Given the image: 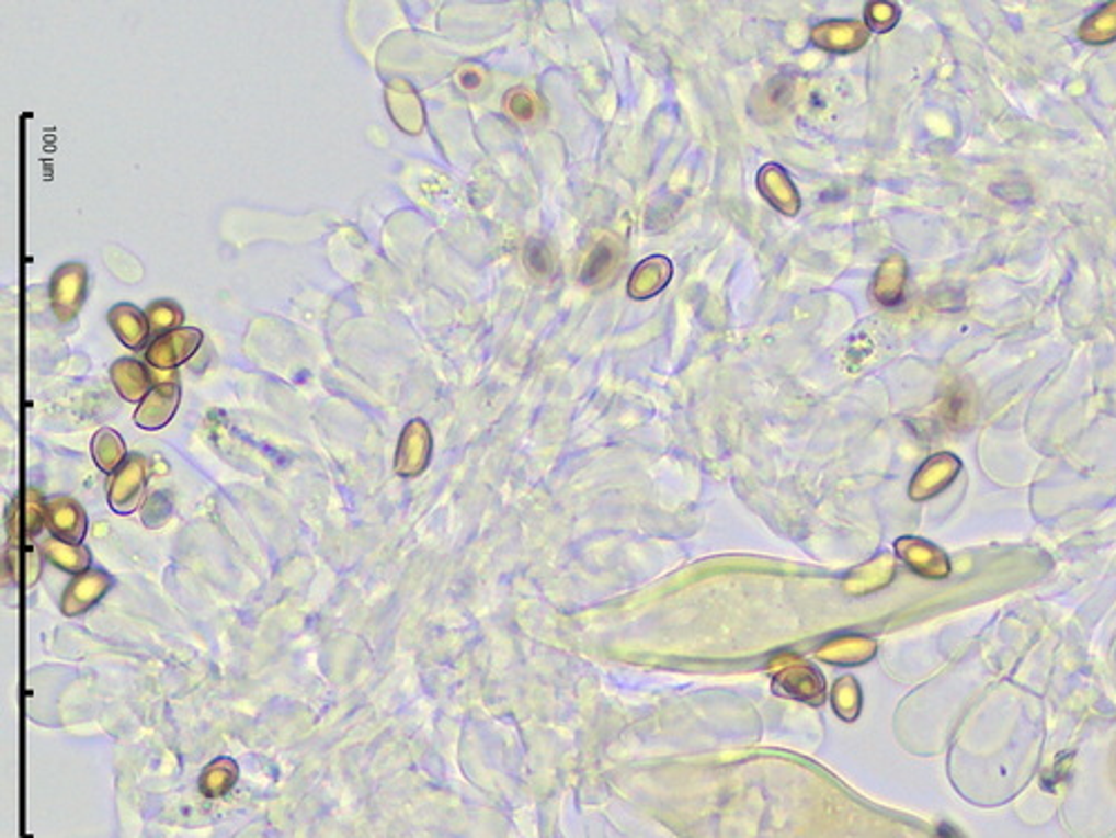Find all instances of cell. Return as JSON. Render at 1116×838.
<instances>
[{
	"label": "cell",
	"instance_id": "obj_1",
	"mask_svg": "<svg viewBox=\"0 0 1116 838\" xmlns=\"http://www.w3.org/2000/svg\"><path fill=\"white\" fill-rule=\"evenodd\" d=\"M204 333L195 327H179L163 336H157L146 349V361L159 372H172L179 365L189 363L202 347Z\"/></svg>",
	"mask_w": 1116,
	"mask_h": 838
},
{
	"label": "cell",
	"instance_id": "obj_2",
	"mask_svg": "<svg viewBox=\"0 0 1116 838\" xmlns=\"http://www.w3.org/2000/svg\"><path fill=\"white\" fill-rule=\"evenodd\" d=\"M88 273L83 264L60 267L49 282V303L58 322H72L86 301Z\"/></svg>",
	"mask_w": 1116,
	"mask_h": 838
},
{
	"label": "cell",
	"instance_id": "obj_3",
	"mask_svg": "<svg viewBox=\"0 0 1116 838\" xmlns=\"http://www.w3.org/2000/svg\"><path fill=\"white\" fill-rule=\"evenodd\" d=\"M146 482H148V465H146L144 456H130L116 469L112 484H110L107 499H110L112 510L118 514L133 512L141 503Z\"/></svg>",
	"mask_w": 1116,
	"mask_h": 838
},
{
	"label": "cell",
	"instance_id": "obj_4",
	"mask_svg": "<svg viewBox=\"0 0 1116 838\" xmlns=\"http://www.w3.org/2000/svg\"><path fill=\"white\" fill-rule=\"evenodd\" d=\"M872 32L862 21L831 19L822 21L811 30V43L829 54H853L859 52Z\"/></svg>",
	"mask_w": 1116,
	"mask_h": 838
},
{
	"label": "cell",
	"instance_id": "obj_5",
	"mask_svg": "<svg viewBox=\"0 0 1116 838\" xmlns=\"http://www.w3.org/2000/svg\"><path fill=\"white\" fill-rule=\"evenodd\" d=\"M758 189L760 195L782 215L795 217L801 211V195L779 163H766L758 172Z\"/></svg>",
	"mask_w": 1116,
	"mask_h": 838
},
{
	"label": "cell",
	"instance_id": "obj_6",
	"mask_svg": "<svg viewBox=\"0 0 1116 838\" xmlns=\"http://www.w3.org/2000/svg\"><path fill=\"white\" fill-rule=\"evenodd\" d=\"M389 114L394 116L396 126L407 135H420L424 131V107L409 81L394 79L385 90Z\"/></svg>",
	"mask_w": 1116,
	"mask_h": 838
},
{
	"label": "cell",
	"instance_id": "obj_7",
	"mask_svg": "<svg viewBox=\"0 0 1116 838\" xmlns=\"http://www.w3.org/2000/svg\"><path fill=\"white\" fill-rule=\"evenodd\" d=\"M179 398H181V392H179L176 378L155 385L150 389V394L141 400L139 409L135 411V423L150 432L166 428L172 421V416L179 407Z\"/></svg>",
	"mask_w": 1116,
	"mask_h": 838
},
{
	"label": "cell",
	"instance_id": "obj_8",
	"mask_svg": "<svg viewBox=\"0 0 1116 838\" xmlns=\"http://www.w3.org/2000/svg\"><path fill=\"white\" fill-rule=\"evenodd\" d=\"M431 458V434L424 421H411L398 443L396 472L400 476H418Z\"/></svg>",
	"mask_w": 1116,
	"mask_h": 838
},
{
	"label": "cell",
	"instance_id": "obj_9",
	"mask_svg": "<svg viewBox=\"0 0 1116 838\" xmlns=\"http://www.w3.org/2000/svg\"><path fill=\"white\" fill-rule=\"evenodd\" d=\"M672 262L665 256H650L641 260L628 280V295L637 303L650 301V297L665 291L672 280Z\"/></svg>",
	"mask_w": 1116,
	"mask_h": 838
},
{
	"label": "cell",
	"instance_id": "obj_10",
	"mask_svg": "<svg viewBox=\"0 0 1116 838\" xmlns=\"http://www.w3.org/2000/svg\"><path fill=\"white\" fill-rule=\"evenodd\" d=\"M45 525L49 528L52 536L60 539V542H68V544H81V539L86 536V530H88L83 508L75 499H68V497H58L47 503Z\"/></svg>",
	"mask_w": 1116,
	"mask_h": 838
},
{
	"label": "cell",
	"instance_id": "obj_11",
	"mask_svg": "<svg viewBox=\"0 0 1116 838\" xmlns=\"http://www.w3.org/2000/svg\"><path fill=\"white\" fill-rule=\"evenodd\" d=\"M112 588V579L99 570H86L75 577L64 597L66 615H77L90 611L101 597Z\"/></svg>",
	"mask_w": 1116,
	"mask_h": 838
},
{
	"label": "cell",
	"instance_id": "obj_12",
	"mask_svg": "<svg viewBox=\"0 0 1116 838\" xmlns=\"http://www.w3.org/2000/svg\"><path fill=\"white\" fill-rule=\"evenodd\" d=\"M907 286V260L900 253H891L882 260L876 271L872 293L882 307H898L904 301Z\"/></svg>",
	"mask_w": 1116,
	"mask_h": 838
},
{
	"label": "cell",
	"instance_id": "obj_13",
	"mask_svg": "<svg viewBox=\"0 0 1116 838\" xmlns=\"http://www.w3.org/2000/svg\"><path fill=\"white\" fill-rule=\"evenodd\" d=\"M107 322H110L112 331L116 333V338L130 349L144 347L150 336V325H148L146 314L133 305L112 307L107 312Z\"/></svg>",
	"mask_w": 1116,
	"mask_h": 838
},
{
	"label": "cell",
	"instance_id": "obj_14",
	"mask_svg": "<svg viewBox=\"0 0 1116 838\" xmlns=\"http://www.w3.org/2000/svg\"><path fill=\"white\" fill-rule=\"evenodd\" d=\"M956 472H958V461L952 454H938L934 458H929L926 465L913 478L911 497L924 499L929 495L943 490L952 482V476Z\"/></svg>",
	"mask_w": 1116,
	"mask_h": 838
},
{
	"label": "cell",
	"instance_id": "obj_15",
	"mask_svg": "<svg viewBox=\"0 0 1116 838\" xmlns=\"http://www.w3.org/2000/svg\"><path fill=\"white\" fill-rule=\"evenodd\" d=\"M110 376L121 398H126L130 403H139L150 394V376L146 367L139 361H135V358L116 361L110 370Z\"/></svg>",
	"mask_w": 1116,
	"mask_h": 838
},
{
	"label": "cell",
	"instance_id": "obj_16",
	"mask_svg": "<svg viewBox=\"0 0 1116 838\" xmlns=\"http://www.w3.org/2000/svg\"><path fill=\"white\" fill-rule=\"evenodd\" d=\"M618 260H622L618 258V247L612 242V239H601V242L590 251V256L583 262L581 282L588 286L605 284L614 275Z\"/></svg>",
	"mask_w": 1116,
	"mask_h": 838
},
{
	"label": "cell",
	"instance_id": "obj_17",
	"mask_svg": "<svg viewBox=\"0 0 1116 838\" xmlns=\"http://www.w3.org/2000/svg\"><path fill=\"white\" fill-rule=\"evenodd\" d=\"M43 553L52 564H56L58 568H64L68 573H75V575L86 573V568L90 566V557L79 544L60 542V539H56L52 534L43 542Z\"/></svg>",
	"mask_w": 1116,
	"mask_h": 838
},
{
	"label": "cell",
	"instance_id": "obj_18",
	"mask_svg": "<svg viewBox=\"0 0 1116 838\" xmlns=\"http://www.w3.org/2000/svg\"><path fill=\"white\" fill-rule=\"evenodd\" d=\"M92 456L103 472H116L126 463V445L116 432L101 430L92 441Z\"/></svg>",
	"mask_w": 1116,
	"mask_h": 838
},
{
	"label": "cell",
	"instance_id": "obj_19",
	"mask_svg": "<svg viewBox=\"0 0 1116 838\" xmlns=\"http://www.w3.org/2000/svg\"><path fill=\"white\" fill-rule=\"evenodd\" d=\"M1079 38L1090 45H1105L1116 41V3H1107L1103 10L1092 14L1079 27Z\"/></svg>",
	"mask_w": 1116,
	"mask_h": 838
},
{
	"label": "cell",
	"instance_id": "obj_20",
	"mask_svg": "<svg viewBox=\"0 0 1116 838\" xmlns=\"http://www.w3.org/2000/svg\"><path fill=\"white\" fill-rule=\"evenodd\" d=\"M235 781H237V767H235V762L221 758V760H215L206 769V773L202 778V792L206 796L215 799V796L226 794L232 788Z\"/></svg>",
	"mask_w": 1116,
	"mask_h": 838
},
{
	"label": "cell",
	"instance_id": "obj_21",
	"mask_svg": "<svg viewBox=\"0 0 1116 838\" xmlns=\"http://www.w3.org/2000/svg\"><path fill=\"white\" fill-rule=\"evenodd\" d=\"M900 21V8L891 0H874L864 8V25L874 34L891 32Z\"/></svg>",
	"mask_w": 1116,
	"mask_h": 838
},
{
	"label": "cell",
	"instance_id": "obj_22",
	"mask_svg": "<svg viewBox=\"0 0 1116 838\" xmlns=\"http://www.w3.org/2000/svg\"><path fill=\"white\" fill-rule=\"evenodd\" d=\"M146 318H148V325L155 333L163 336L168 331H174L181 327L183 322V312L176 303L172 301H157L152 303L148 309H146Z\"/></svg>",
	"mask_w": 1116,
	"mask_h": 838
},
{
	"label": "cell",
	"instance_id": "obj_23",
	"mask_svg": "<svg viewBox=\"0 0 1116 838\" xmlns=\"http://www.w3.org/2000/svg\"><path fill=\"white\" fill-rule=\"evenodd\" d=\"M505 110L516 118V122H532L536 116V99L525 88H514L503 99Z\"/></svg>",
	"mask_w": 1116,
	"mask_h": 838
},
{
	"label": "cell",
	"instance_id": "obj_24",
	"mask_svg": "<svg viewBox=\"0 0 1116 838\" xmlns=\"http://www.w3.org/2000/svg\"><path fill=\"white\" fill-rule=\"evenodd\" d=\"M525 264L538 275H549L554 269V258L543 242H529L525 251Z\"/></svg>",
	"mask_w": 1116,
	"mask_h": 838
},
{
	"label": "cell",
	"instance_id": "obj_25",
	"mask_svg": "<svg viewBox=\"0 0 1116 838\" xmlns=\"http://www.w3.org/2000/svg\"><path fill=\"white\" fill-rule=\"evenodd\" d=\"M170 517V501L163 499V495H155L146 501L144 506V521L148 528H157V525H163L166 519Z\"/></svg>",
	"mask_w": 1116,
	"mask_h": 838
},
{
	"label": "cell",
	"instance_id": "obj_26",
	"mask_svg": "<svg viewBox=\"0 0 1116 838\" xmlns=\"http://www.w3.org/2000/svg\"><path fill=\"white\" fill-rule=\"evenodd\" d=\"M47 506L36 490H27V530L36 534L45 525Z\"/></svg>",
	"mask_w": 1116,
	"mask_h": 838
},
{
	"label": "cell",
	"instance_id": "obj_27",
	"mask_svg": "<svg viewBox=\"0 0 1116 838\" xmlns=\"http://www.w3.org/2000/svg\"><path fill=\"white\" fill-rule=\"evenodd\" d=\"M458 81L465 90H476L480 86V75L478 72H471V70H460L458 75Z\"/></svg>",
	"mask_w": 1116,
	"mask_h": 838
}]
</instances>
